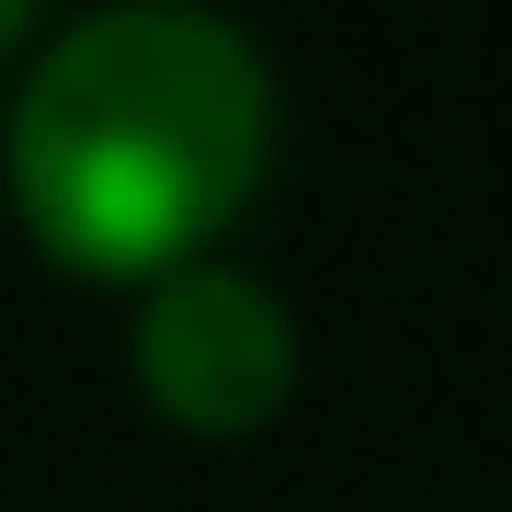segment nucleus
I'll use <instances>...</instances> for the list:
<instances>
[{
  "label": "nucleus",
  "mask_w": 512,
  "mask_h": 512,
  "mask_svg": "<svg viewBox=\"0 0 512 512\" xmlns=\"http://www.w3.org/2000/svg\"><path fill=\"white\" fill-rule=\"evenodd\" d=\"M0 160L69 274H171L205 262L274 160V69L228 12L103 0L35 46Z\"/></svg>",
  "instance_id": "f257e3e1"
},
{
  "label": "nucleus",
  "mask_w": 512,
  "mask_h": 512,
  "mask_svg": "<svg viewBox=\"0 0 512 512\" xmlns=\"http://www.w3.org/2000/svg\"><path fill=\"white\" fill-rule=\"evenodd\" d=\"M126 365L183 433H251V421L285 410L296 387V308L239 262H171V274L137 285V330Z\"/></svg>",
  "instance_id": "f03ea898"
},
{
  "label": "nucleus",
  "mask_w": 512,
  "mask_h": 512,
  "mask_svg": "<svg viewBox=\"0 0 512 512\" xmlns=\"http://www.w3.org/2000/svg\"><path fill=\"white\" fill-rule=\"evenodd\" d=\"M23 35H35V12H23V0H0V57H12Z\"/></svg>",
  "instance_id": "7ed1b4c3"
}]
</instances>
